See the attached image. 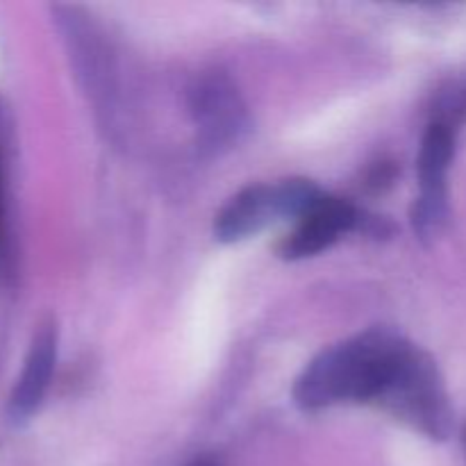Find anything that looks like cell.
Masks as SVG:
<instances>
[{"instance_id": "obj_1", "label": "cell", "mask_w": 466, "mask_h": 466, "mask_svg": "<svg viewBox=\"0 0 466 466\" xmlns=\"http://www.w3.org/2000/svg\"><path fill=\"white\" fill-rule=\"evenodd\" d=\"M410 344L390 328H371L321 350L296 380L294 403L303 412L341 403L373 405Z\"/></svg>"}, {"instance_id": "obj_3", "label": "cell", "mask_w": 466, "mask_h": 466, "mask_svg": "<svg viewBox=\"0 0 466 466\" xmlns=\"http://www.w3.org/2000/svg\"><path fill=\"white\" fill-rule=\"evenodd\" d=\"M458 130L432 121L419 150V198L412 208V226L419 239H435L449 221V171Z\"/></svg>"}, {"instance_id": "obj_5", "label": "cell", "mask_w": 466, "mask_h": 466, "mask_svg": "<svg viewBox=\"0 0 466 466\" xmlns=\"http://www.w3.org/2000/svg\"><path fill=\"white\" fill-rule=\"evenodd\" d=\"M360 212L344 198L323 194L305 217L296 221V230L280 244V258L305 259L330 248L341 235L358 228Z\"/></svg>"}, {"instance_id": "obj_9", "label": "cell", "mask_w": 466, "mask_h": 466, "mask_svg": "<svg viewBox=\"0 0 466 466\" xmlns=\"http://www.w3.org/2000/svg\"><path fill=\"white\" fill-rule=\"evenodd\" d=\"M0 232H3V171H0Z\"/></svg>"}, {"instance_id": "obj_2", "label": "cell", "mask_w": 466, "mask_h": 466, "mask_svg": "<svg viewBox=\"0 0 466 466\" xmlns=\"http://www.w3.org/2000/svg\"><path fill=\"white\" fill-rule=\"evenodd\" d=\"M373 405L428 440L453 435L455 412L444 376L432 355L414 344L400 355Z\"/></svg>"}, {"instance_id": "obj_4", "label": "cell", "mask_w": 466, "mask_h": 466, "mask_svg": "<svg viewBox=\"0 0 466 466\" xmlns=\"http://www.w3.org/2000/svg\"><path fill=\"white\" fill-rule=\"evenodd\" d=\"M189 107L198 127L200 146L209 153L232 148L248 127V112L226 73H208L191 86Z\"/></svg>"}, {"instance_id": "obj_10", "label": "cell", "mask_w": 466, "mask_h": 466, "mask_svg": "<svg viewBox=\"0 0 466 466\" xmlns=\"http://www.w3.org/2000/svg\"><path fill=\"white\" fill-rule=\"evenodd\" d=\"M462 444H464V453H466V426H464V432H462Z\"/></svg>"}, {"instance_id": "obj_8", "label": "cell", "mask_w": 466, "mask_h": 466, "mask_svg": "<svg viewBox=\"0 0 466 466\" xmlns=\"http://www.w3.org/2000/svg\"><path fill=\"white\" fill-rule=\"evenodd\" d=\"M187 466H226V464H223L218 458H214V455H203V458H196L194 462Z\"/></svg>"}, {"instance_id": "obj_7", "label": "cell", "mask_w": 466, "mask_h": 466, "mask_svg": "<svg viewBox=\"0 0 466 466\" xmlns=\"http://www.w3.org/2000/svg\"><path fill=\"white\" fill-rule=\"evenodd\" d=\"M55 362H57V328L55 323H46L39 328L25 358L21 378L14 387L12 400H9V414L16 421L32 417L39 410L50 380H53Z\"/></svg>"}, {"instance_id": "obj_6", "label": "cell", "mask_w": 466, "mask_h": 466, "mask_svg": "<svg viewBox=\"0 0 466 466\" xmlns=\"http://www.w3.org/2000/svg\"><path fill=\"white\" fill-rule=\"evenodd\" d=\"M280 198L276 185H250L232 196L214 221V235L223 244L255 237L273 221H280Z\"/></svg>"}]
</instances>
